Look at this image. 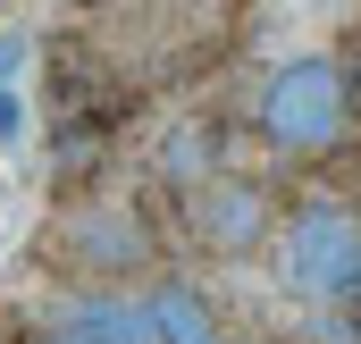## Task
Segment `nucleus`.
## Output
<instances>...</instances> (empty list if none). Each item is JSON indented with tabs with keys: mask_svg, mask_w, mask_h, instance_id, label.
I'll use <instances>...</instances> for the list:
<instances>
[{
	"mask_svg": "<svg viewBox=\"0 0 361 344\" xmlns=\"http://www.w3.org/2000/svg\"><path fill=\"white\" fill-rule=\"evenodd\" d=\"M17 59H25V34H0V76H8Z\"/></svg>",
	"mask_w": 361,
	"mask_h": 344,
	"instance_id": "nucleus-7",
	"label": "nucleus"
},
{
	"mask_svg": "<svg viewBox=\"0 0 361 344\" xmlns=\"http://www.w3.org/2000/svg\"><path fill=\"white\" fill-rule=\"evenodd\" d=\"M17 135H25V101L0 85V143H17Z\"/></svg>",
	"mask_w": 361,
	"mask_h": 344,
	"instance_id": "nucleus-6",
	"label": "nucleus"
},
{
	"mask_svg": "<svg viewBox=\"0 0 361 344\" xmlns=\"http://www.w3.org/2000/svg\"><path fill=\"white\" fill-rule=\"evenodd\" d=\"M261 143L286 152V160H302V152H328L345 126H353V76L336 68V59H286L269 85H261Z\"/></svg>",
	"mask_w": 361,
	"mask_h": 344,
	"instance_id": "nucleus-1",
	"label": "nucleus"
},
{
	"mask_svg": "<svg viewBox=\"0 0 361 344\" xmlns=\"http://www.w3.org/2000/svg\"><path fill=\"white\" fill-rule=\"evenodd\" d=\"M51 344H85V336H68V328H59V336H51Z\"/></svg>",
	"mask_w": 361,
	"mask_h": 344,
	"instance_id": "nucleus-8",
	"label": "nucleus"
},
{
	"mask_svg": "<svg viewBox=\"0 0 361 344\" xmlns=\"http://www.w3.org/2000/svg\"><path fill=\"white\" fill-rule=\"evenodd\" d=\"M353 302H361V277H353Z\"/></svg>",
	"mask_w": 361,
	"mask_h": 344,
	"instance_id": "nucleus-9",
	"label": "nucleus"
},
{
	"mask_svg": "<svg viewBox=\"0 0 361 344\" xmlns=\"http://www.w3.org/2000/svg\"><path fill=\"white\" fill-rule=\"evenodd\" d=\"M68 336H85V344H160L152 319H143V302H118V294H76L68 302Z\"/></svg>",
	"mask_w": 361,
	"mask_h": 344,
	"instance_id": "nucleus-4",
	"label": "nucleus"
},
{
	"mask_svg": "<svg viewBox=\"0 0 361 344\" xmlns=\"http://www.w3.org/2000/svg\"><path fill=\"white\" fill-rule=\"evenodd\" d=\"M143 319H152L160 344H227L219 319H210V302H202L193 285H177V277H160V285L143 294Z\"/></svg>",
	"mask_w": 361,
	"mask_h": 344,
	"instance_id": "nucleus-3",
	"label": "nucleus"
},
{
	"mask_svg": "<svg viewBox=\"0 0 361 344\" xmlns=\"http://www.w3.org/2000/svg\"><path fill=\"white\" fill-rule=\"evenodd\" d=\"M361 277V219L345 202H302L277 227V285L286 294H353Z\"/></svg>",
	"mask_w": 361,
	"mask_h": 344,
	"instance_id": "nucleus-2",
	"label": "nucleus"
},
{
	"mask_svg": "<svg viewBox=\"0 0 361 344\" xmlns=\"http://www.w3.org/2000/svg\"><path fill=\"white\" fill-rule=\"evenodd\" d=\"M210 227H219L227 244H252V235H261V202H252V185H219V193H210Z\"/></svg>",
	"mask_w": 361,
	"mask_h": 344,
	"instance_id": "nucleus-5",
	"label": "nucleus"
}]
</instances>
